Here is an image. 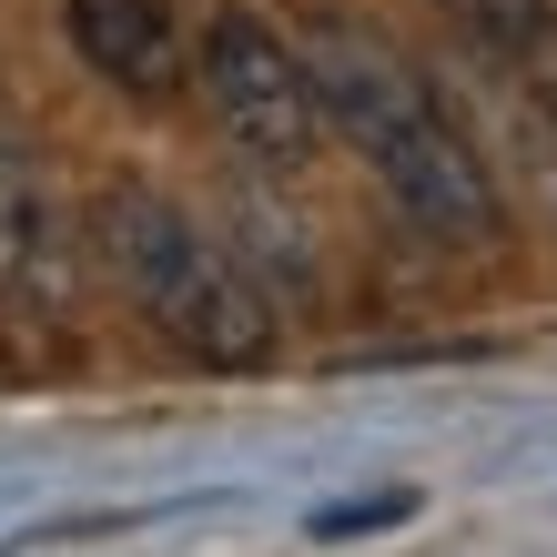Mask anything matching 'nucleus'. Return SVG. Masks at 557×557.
Returning a JSON list of instances; mask_svg holds the SVG:
<instances>
[{"mask_svg": "<svg viewBox=\"0 0 557 557\" xmlns=\"http://www.w3.org/2000/svg\"><path fill=\"white\" fill-rule=\"evenodd\" d=\"M82 244L102 253L122 305H133L183 366H203V375H264L274 366V294L253 284L244 253L193 203H173L162 183H102Z\"/></svg>", "mask_w": 557, "mask_h": 557, "instance_id": "obj_2", "label": "nucleus"}, {"mask_svg": "<svg viewBox=\"0 0 557 557\" xmlns=\"http://www.w3.org/2000/svg\"><path fill=\"white\" fill-rule=\"evenodd\" d=\"M82 213L72 193L51 183V152L0 122V314L11 324H72V294H82Z\"/></svg>", "mask_w": 557, "mask_h": 557, "instance_id": "obj_4", "label": "nucleus"}, {"mask_svg": "<svg viewBox=\"0 0 557 557\" xmlns=\"http://www.w3.org/2000/svg\"><path fill=\"white\" fill-rule=\"evenodd\" d=\"M396 517H416V486H396V497H375V507H324V517H314V537H355V528H396Z\"/></svg>", "mask_w": 557, "mask_h": 557, "instance_id": "obj_6", "label": "nucleus"}, {"mask_svg": "<svg viewBox=\"0 0 557 557\" xmlns=\"http://www.w3.org/2000/svg\"><path fill=\"white\" fill-rule=\"evenodd\" d=\"M294 51H305L324 133L366 162L375 193L425 244H497V223H507L497 173H486V152L467 143V122L446 112V91L425 82L385 30L345 21V11H314L305 30H294Z\"/></svg>", "mask_w": 557, "mask_h": 557, "instance_id": "obj_1", "label": "nucleus"}, {"mask_svg": "<svg viewBox=\"0 0 557 557\" xmlns=\"http://www.w3.org/2000/svg\"><path fill=\"white\" fill-rule=\"evenodd\" d=\"M61 41L112 91H173V72H183L173 0H61Z\"/></svg>", "mask_w": 557, "mask_h": 557, "instance_id": "obj_5", "label": "nucleus"}, {"mask_svg": "<svg viewBox=\"0 0 557 557\" xmlns=\"http://www.w3.org/2000/svg\"><path fill=\"white\" fill-rule=\"evenodd\" d=\"M193 82H203V112H213V133L234 143V162H253V173H274V183L314 162L324 112H314L305 51H294L274 21H253V11H213L203 51H193Z\"/></svg>", "mask_w": 557, "mask_h": 557, "instance_id": "obj_3", "label": "nucleus"}]
</instances>
